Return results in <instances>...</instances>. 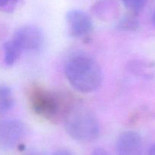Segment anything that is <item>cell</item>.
Masks as SVG:
<instances>
[{
	"label": "cell",
	"instance_id": "cell-1",
	"mask_svg": "<svg viewBox=\"0 0 155 155\" xmlns=\"http://www.w3.org/2000/svg\"><path fill=\"white\" fill-rule=\"evenodd\" d=\"M64 71L71 86L83 93L96 90L102 80L99 65L93 59L86 56H76L70 59Z\"/></svg>",
	"mask_w": 155,
	"mask_h": 155
},
{
	"label": "cell",
	"instance_id": "cell-2",
	"mask_svg": "<svg viewBox=\"0 0 155 155\" xmlns=\"http://www.w3.org/2000/svg\"><path fill=\"white\" fill-rule=\"evenodd\" d=\"M65 129L73 139L80 142H92L99 136V124L95 115L87 108H71L65 115Z\"/></svg>",
	"mask_w": 155,
	"mask_h": 155
},
{
	"label": "cell",
	"instance_id": "cell-3",
	"mask_svg": "<svg viewBox=\"0 0 155 155\" xmlns=\"http://www.w3.org/2000/svg\"><path fill=\"white\" fill-rule=\"evenodd\" d=\"M33 110L47 119H54L61 111V101L57 95L41 88L32 89L30 96Z\"/></svg>",
	"mask_w": 155,
	"mask_h": 155
},
{
	"label": "cell",
	"instance_id": "cell-4",
	"mask_svg": "<svg viewBox=\"0 0 155 155\" xmlns=\"http://www.w3.org/2000/svg\"><path fill=\"white\" fill-rule=\"evenodd\" d=\"M13 42L21 52H32L40 49L43 43V34L36 26H24L15 33Z\"/></svg>",
	"mask_w": 155,
	"mask_h": 155
},
{
	"label": "cell",
	"instance_id": "cell-5",
	"mask_svg": "<svg viewBox=\"0 0 155 155\" xmlns=\"http://www.w3.org/2000/svg\"><path fill=\"white\" fill-rule=\"evenodd\" d=\"M25 134V127L21 121L15 119L4 120L0 122V146L12 148L16 146Z\"/></svg>",
	"mask_w": 155,
	"mask_h": 155
},
{
	"label": "cell",
	"instance_id": "cell-6",
	"mask_svg": "<svg viewBox=\"0 0 155 155\" xmlns=\"http://www.w3.org/2000/svg\"><path fill=\"white\" fill-rule=\"evenodd\" d=\"M67 22L70 34L80 38L89 34L92 30V22L86 12L80 10H71L67 13Z\"/></svg>",
	"mask_w": 155,
	"mask_h": 155
},
{
	"label": "cell",
	"instance_id": "cell-7",
	"mask_svg": "<svg viewBox=\"0 0 155 155\" xmlns=\"http://www.w3.org/2000/svg\"><path fill=\"white\" fill-rule=\"evenodd\" d=\"M142 140L139 133L127 131L119 136L116 145L117 155H139Z\"/></svg>",
	"mask_w": 155,
	"mask_h": 155
},
{
	"label": "cell",
	"instance_id": "cell-8",
	"mask_svg": "<svg viewBox=\"0 0 155 155\" xmlns=\"http://www.w3.org/2000/svg\"><path fill=\"white\" fill-rule=\"evenodd\" d=\"M14 106V99L10 88L0 85V114L6 113Z\"/></svg>",
	"mask_w": 155,
	"mask_h": 155
},
{
	"label": "cell",
	"instance_id": "cell-9",
	"mask_svg": "<svg viewBox=\"0 0 155 155\" xmlns=\"http://www.w3.org/2000/svg\"><path fill=\"white\" fill-rule=\"evenodd\" d=\"M5 61L7 65H12L15 63L21 54V51L17 48L13 40L6 42L4 44Z\"/></svg>",
	"mask_w": 155,
	"mask_h": 155
},
{
	"label": "cell",
	"instance_id": "cell-10",
	"mask_svg": "<svg viewBox=\"0 0 155 155\" xmlns=\"http://www.w3.org/2000/svg\"><path fill=\"white\" fill-rule=\"evenodd\" d=\"M94 13L96 14L101 18L104 17H108L114 12L115 5L114 2L110 0H102L98 2L94 6Z\"/></svg>",
	"mask_w": 155,
	"mask_h": 155
},
{
	"label": "cell",
	"instance_id": "cell-11",
	"mask_svg": "<svg viewBox=\"0 0 155 155\" xmlns=\"http://www.w3.org/2000/svg\"><path fill=\"white\" fill-rule=\"evenodd\" d=\"M148 0H123L124 5L132 12H139L143 8Z\"/></svg>",
	"mask_w": 155,
	"mask_h": 155
},
{
	"label": "cell",
	"instance_id": "cell-12",
	"mask_svg": "<svg viewBox=\"0 0 155 155\" xmlns=\"http://www.w3.org/2000/svg\"><path fill=\"white\" fill-rule=\"evenodd\" d=\"M122 25L124 29H130V30L136 29L138 26V21L133 17H130V18H127L125 20H124Z\"/></svg>",
	"mask_w": 155,
	"mask_h": 155
},
{
	"label": "cell",
	"instance_id": "cell-13",
	"mask_svg": "<svg viewBox=\"0 0 155 155\" xmlns=\"http://www.w3.org/2000/svg\"><path fill=\"white\" fill-rule=\"evenodd\" d=\"M92 155H110L107 151H105L104 150L101 149V148H97V149L94 150V151L92 152Z\"/></svg>",
	"mask_w": 155,
	"mask_h": 155
},
{
	"label": "cell",
	"instance_id": "cell-14",
	"mask_svg": "<svg viewBox=\"0 0 155 155\" xmlns=\"http://www.w3.org/2000/svg\"><path fill=\"white\" fill-rule=\"evenodd\" d=\"M53 155H73V154L68 151H64V150H60V151H56V152H54Z\"/></svg>",
	"mask_w": 155,
	"mask_h": 155
},
{
	"label": "cell",
	"instance_id": "cell-15",
	"mask_svg": "<svg viewBox=\"0 0 155 155\" xmlns=\"http://www.w3.org/2000/svg\"><path fill=\"white\" fill-rule=\"evenodd\" d=\"M12 0H0V8H5L10 3Z\"/></svg>",
	"mask_w": 155,
	"mask_h": 155
},
{
	"label": "cell",
	"instance_id": "cell-16",
	"mask_svg": "<svg viewBox=\"0 0 155 155\" xmlns=\"http://www.w3.org/2000/svg\"><path fill=\"white\" fill-rule=\"evenodd\" d=\"M148 155H155V144L150 148L149 151H148Z\"/></svg>",
	"mask_w": 155,
	"mask_h": 155
},
{
	"label": "cell",
	"instance_id": "cell-17",
	"mask_svg": "<svg viewBox=\"0 0 155 155\" xmlns=\"http://www.w3.org/2000/svg\"><path fill=\"white\" fill-rule=\"evenodd\" d=\"M26 155H42V154H40V153L39 152H36V151H33V152H30V153H28V154H27Z\"/></svg>",
	"mask_w": 155,
	"mask_h": 155
},
{
	"label": "cell",
	"instance_id": "cell-18",
	"mask_svg": "<svg viewBox=\"0 0 155 155\" xmlns=\"http://www.w3.org/2000/svg\"><path fill=\"white\" fill-rule=\"evenodd\" d=\"M152 21H153V24H154V25L155 26V11H154V14H153V16H152Z\"/></svg>",
	"mask_w": 155,
	"mask_h": 155
}]
</instances>
